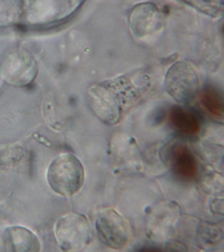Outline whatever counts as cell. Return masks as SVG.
Masks as SVG:
<instances>
[{
	"instance_id": "obj_1",
	"label": "cell",
	"mask_w": 224,
	"mask_h": 252,
	"mask_svg": "<svg viewBox=\"0 0 224 252\" xmlns=\"http://www.w3.org/2000/svg\"><path fill=\"white\" fill-rule=\"evenodd\" d=\"M47 179L49 185L57 194L65 197L72 196L78 192L83 185V166L74 155L64 154L50 163Z\"/></svg>"
},
{
	"instance_id": "obj_2",
	"label": "cell",
	"mask_w": 224,
	"mask_h": 252,
	"mask_svg": "<svg viewBox=\"0 0 224 252\" xmlns=\"http://www.w3.org/2000/svg\"><path fill=\"white\" fill-rule=\"evenodd\" d=\"M56 238L65 251H76L84 247L89 237V226L84 216L68 214L57 222Z\"/></svg>"
},
{
	"instance_id": "obj_3",
	"label": "cell",
	"mask_w": 224,
	"mask_h": 252,
	"mask_svg": "<svg viewBox=\"0 0 224 252\" xmlns=\"http://www.w3.org/2000/svg\"><path fill=\"white\" fill-rule=\"evenodd\" d=\"M100 237L109 247L120 248L128 243L129 237L127 220L114 210H105L97 220Z\"/></svg>"
},
{
	"instance_id": "obj_4",
	"label": "cell",
	"mask_w": 224,
	"mask_h": 252,
	"mask_svg": "<svg viewBox=\"0 0 224 252\" xmlns=\"http://www.w3.org/2000/svg\"><path fill=\"white\" fill-rule=\"evenodd\" d=\"M173 168L181 178L192 180L198 172L197 161L188 147L178 146L172 155Z\"/></svg>"
},
{
	"instance_id": "obj_5",
	"label": "cell",
	"mask_w": 224,
	"mask_h": 252,
	"mask_svg": "<svg viewBox=\"0 0 224 252\" xmlns=\"http://www.w3.org/2000/svg\"><path fill=\"white\" fill-rule=\"evenodd\" d=\"M7 247L12 251H38L40 243L36 235L27 228L14 226L6 232Z\"/></svg>"
},
{
	"instance_id": "obj_6",
	"label": "cell",
	"mask_w": 224,
	"mask_h": 252,
	"mask_svg": "<svg viewBox=\"0 0 224 252\" xmlns=\"http://www.w3.org/2000/svg\"><path fill=\"white\" fill-rule=\"evenodd\" d=\"M169 120L173 127L181 133L194 135L200 131V121L196 114L180 106L171 108Z\"/></svg>"
},
{
	"instance_id": "obj_7",
	"label": "cell",
	"mask_w": 224,
	"mask_h": 252,
	"mask_svg": "<svg viewBox=\"0 0 224 252\" xmlns=\"http://www.w3.org/2000/svg\"><path fill=\"white\" fill-rule=\"evenodd\" d=\"M199 101L202 108L210 116L220 119L224 117V102L219 93L214 89H206L200 94Z\"/></svg>"
}]
</instances>
